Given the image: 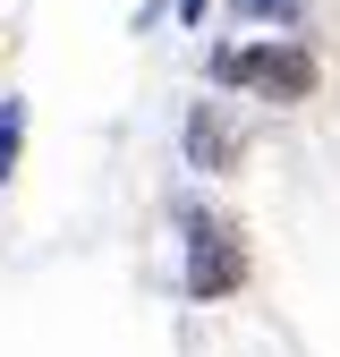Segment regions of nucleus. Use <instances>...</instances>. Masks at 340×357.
<instances>
[{
    "label": "nucleus",
    "mask_w": 340,
    "mask_h": 357,
    "mask_svg": "<svg viewBox=\"0 0 340 357\" xmlns=\"http://www.w3.org/2000/svg\"><path fill=\"white\" fill-rule=\"evenodd\" d=\"M315 52L307 43H230V52H212V85H247V94H264V102H307L315 94Z\"/></svg>",
    "instance_id": "f257e3e1"
},
{
    "label": "nucleus",
    "mask_w": 340,
    "mask_h": 357,
    "mask_svg": "<svg viewBox=\"0 0 340 357\" xmlns=\"http://www.w3.org/2000/svg\"><path fill=\"white\" fill-rule=\"evenodd\" d=\"M247 281V247L230 221H196V247H187V289L196 298H230Z\"/></svg>",
    "instance_id": "f03ea898"
},
{
    "label": "nucleus",
    "mask_w": 340,
    "mask_h": 357,
    "mask_svg": "<svg viewBox=\"0 0 340 357\" xmlns=\"http://www.w3.org/2000/svg\"><path fill=\"white\" fill-rule=\"evenodd\" d=\"M187 153H196V162H212V170H222V162L238 153V137H230V128H222V119H212V111H196V119H187Z\"/></svg>",
    "instance_id": "7ed1b4c3"
},
{
    "label": "nucleus",
    "mask_w": 340,
    "mask_h": 357,
    "mask_svg": "<svg viewBox=\"0 0 340 357\" xmlns=\"http://www.w3.org/2000/svg\"><path fill=\"white\" fill-rule=\"evenodd\" d=\"M17 153H26V102H17V94H0V178L17 170Z\"/></svg>",
    "instance_id": "20e7f679"
},
{
    "label": "nucleus",
    "mask_w": 340,
    "mask_h": 357,
    "mask_svg": "<svg viewBox=\"0 0 340 357\" xmlns=\"http://www.w3.org/2000/svg\"><path fill=\"white\" fill-rule=\"evenodd\" d=\"M230 9H238L247 26H298V17H307V0H230Z\"/></svg>",
    "instance_id": "39448f33"
},
{
    "label": "nucleus",
    "mask_w": 340,
    "mask_h": 357,
    "mask_svg": "<svg viewBox=\"0 0 340 357\" xmlns=\"http://www.w3.org/2000/svg\"><path fill=\"white\" fill-rule=\"evenodd\" d=\"M204 9H212V0H179V26H204Z\"/></svg>",
    "instance_id": "423d86ee"
}]
</instances>
